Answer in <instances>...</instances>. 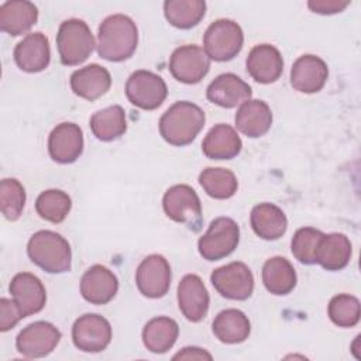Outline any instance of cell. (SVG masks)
Instances as JSON below:
<instances>
[{
  "instance_id": "obj_1",
  "label": "cell",
  "mask_w": 361,
  "mask_h": 361,
  "mask_svg": "<svg viewBox=\"0 0 361 361\" xmlns=\"http://www.w3.org/2000/svg\"><path fill=\"white\" fill-rule=\"evenodd\" d=\"M138 30L135 23L124 14L106 17L97 31V54L110 62L128 59L137 49Z\"/></svg>"
},
{
  "instance_id": "obj_2",
  "label": "cell",
  "mask_w": 361,
  "mask_h": 361,
  "mask_svg": "<svg viewBox=\"0 0 361 361\" xmlns=\"http://www.w3.org/2000/svg\"><path fill=\"white\" fill-rule=\"evenodd\" d=\"M206 121L204 111L192 102L173 103L159 118V134L171 145L190 144L202 131Z\"/></svg>"
},
{
  "instance_id": "obj_3",
  "label": "cell",
  "mask_w": 361,
  "mask_h": 361,
  "mask_svg": "<svg viewBox=\"0 0 361 361\" xmlns=\"http://www.w3.org/2000/svg\"><path fill=\"white\" fill-rule=\"evenodd\" d=\"M30 259L48 274H63L71 269L72 251L69 243L58 233L39 230L27 244Z\"/></svg>"
},
{
  "instance_id": "obj_4",
  "label": "cell",
  "mask_w": 361,
  "mask_h": 361,
  "mask_svg": "<svg viewBox=\"0 0 361 361\" xmlns=\"http://www.w3.org/2000/svg\"><path fill=\"white\" fill-rule=\"evenodd\" d=\"M94 37L89 25L79 18L65 20L56 34L59 59L66 66L83 63L94 49Z\"/></svg>"
},
{
  "instance_id": "obj_5",
  "label": "cell",
  "mask_w": 361,
  "mask_h": 361,
  "mask_svg": "<svg viewBox=\"0 0 361 361\" xmlns=\"http://www.w3.org/2000/svg\"><path fill=\"white\" fill-rule=\"evenodd\" d=\"M243 42L241 27L233 20L220 18L207 27L203 37V49L210 59L226 62L240 54Z\"/></svg>"
},
{
  "instance_id": "obj_6",
  "label": "cell",
  "mask_w": 361,
  "mask_h": 361,
  "mask_svg": "<svg viewBox=\"0 0 361 361\" xmlns=\"http://www.w3.org/2000/svg\"><path fill=\"white\" fill-rule=\"evenodd\" d=\"M240 227L230 217L214 219L207 231L199 238V254L207 261H219L228 257L238 245Z\"/></svg>"
},
{
  "instance_id": "obj_7",
  "label": "cell",
  "mask_w": 361,
  "mask_h": 361,
  "mask_svg": "<svg viewBox=\"0 0 361 361\" xmlns=\"http://www.w3.org/2000/svg\"><path fill=\"white\" fill-rule=\"evenodd\" d=\"M165 80L149 71H135L126 83V96L131 104L142 110H155L166 99Z\"/></svg>"
},
{
  "instance_id": "obj_8",
  "label": "cell",
  "mask_w": 361,
  "mask_h": 361,
  "mask_svg": "<svg viewBox=\"0 0 361 361\" xmlns=\"http://www.w3.org/2000/svg\"><path fill=\"white\" fill-rule=\"evenodd\" d=\"M162 207L165 214L176 221L197 230L202 221V203L193 188L189 185L171 186L164 197Z\"/></svg>"
},
{
  "instance_id": "obj_9",
  "label": "cell",
  "mask_w": 361,
  "mask_h": 361,
  "mask_svg": "<svg viewBox=\"0 0 361 361\" xmlns=\"http://www.w3.org/2000/svg\"><path fill=\"white\" fill-rule=\"evenodd\" d=\"M214 289L227 299L245 300L254 290V276L244 262H230L214 269L210 275Z\"/></svg>"
},
{
  "instance_id": "obj_10",
  "label": "cell",
  "mask_w": 361,
  "mask_h": 361,
  "mask_svg": "<svg viewBox=\"0 0 361 361\" xmlns=\"http://www.w3.org/2000/svg\"><path fill=\"white\" fill-rule=\"evenodd\" d=\"M113 337L107 319L96 313H86L75 320L72 340L76 348L85 353H100L107 348Z\"/></svg>"
},
{
  "instance_id": "obj_11",
  "label": "cell",
  "mask_w": 361,
  "mask_h": 361,
  "mask_svg": "<svg viewBox=\"0 0 361 361\" xmlns=\"http://www.w3.org/2000/svg\"><path fill=\"white\" fill-rule=\"evenodd\" d=\"M210 69V58L199 45H183L176 48L169 59L172 76L186 85L199 83Z\"/></svg>"
},
{
  "instance_id": "obj_12",
  "label": "cell",
  "mask_w": 361,
  "mask_h": 361,
  "mask_svg": "<svg viewBox=\"0 0 361 361\" xmlns=\"http://www.w3.org/2000/svg\"><path fill=\"white\" fill-rule=\"evenodd\" d=\"M171 278L169 262L159 254L145 257L135 272L138 290L151 299H158L166 295L171 286Z\"/></svg>"
},
{
  "instance_id": "obj_13",
  "label": "cell",
  "mask_w": 361,
  "mask_h": 361,
  "mask_svg": "<svg viewBox=\"0 0 361 361\" xmlns=\"http://www.w3.org/2000/svg\"><path fill=\"white\" fill-rule=\"evenodd\" d=\"M61 340V331L49 322H34L24 327L17 338L16 347L27 358H41L51 354Z\"/></svg>"
},
{
  "instance_id": "obj_14",
  "label": "cell",
  "mask_w": 361,
  "mask_h": 361,
  "mask_svg": "<svg viewBox=\"0 0 361 361\" xmlns=\"http://www.w3.org/2000/svg\"><path fill=\"white\" fill-rule=\"evenodd\" d=\"M210 298L203 281L195 275H185L178 285V306L182 314L193 323L203 320L209 312Z\"/></svg>"
},
{
  "instance_id": "obj_15",
  "label": "cell",
  "mask_w": 361,
  "mask_h": 361,
  "mask_svg": "<svg viewBox=\"0 0 361 361\" xmlns=\"http://www.w3.org/2000/svg\"><path fill=\"white\" fill-rule=\"evenodd\" d=\"M49 157L58 164H72L83 152V133L75 123H61L48 138Z\"/></svg>"
},
{
  "instance_id": "obj_16",
  "label": "cell",
  "mask_w": 361,
  "mask_h": 361,
  "mask_svg": "<svg viewBox=\"0 0 361 361\" xmlns=\"http://www.w3.org/2000/svg\"><path fill=\"white\" fill-rule=\"evenodd\" d=\"M329 76L327 63L316 55L299 56L290 69V85L300 93H316L323 89Z\"/></svg>"
},
{
  "instance_id": "obj_17",
  "label": "cell",
  "mask_w": 361,
  "mask_h": 361,
  "mask_svg": "<svg viewBox=\"0 0 361 361\" xmlns=\"http://www.w3.org/2000/svg\"><path fill=\"white\" fill-rule=\"evenodd\" d=\"M118 290V279L104 265L90 267L80 279V293L92 305L109 303Z\"/></svg>"
},
{
  "instance_id": "obj_18",
  "label": "cell",
  "mask_w": 361,
  "mask_h": 361,
  "mask_svg": "<svg viewBox=\"0 0 361 361\" xmlns=\"http://www.w3.org/2000/svg\"><path fill=\"white\" fill-rule=\"evenodd\" d=\"M8 290L24 313V316L41 312L47 302L45 288L38 276L30 272H20L14 275L10 282Z\"/></svg>"
},
{
  "instance_id": "obj_19",
  "label": "cell",
  "mask_w": 361,
  "mask_h": 361,
  "mask_svg": "<svg viewBox=\"0 0 361 361\" xmlns=\"http://www.w3.org/2000/svg\"><path fill=\"white\" fill-rule=\"evenodd\" d=\"M17 66L28 73L44 71L51 61L49 41L42 32L27 34L14 48Z\"/></svg>"
},
{
  "instance_id": "obj_20",
  "label": "cell",
  "mask_w": 361,
  "mask_h": 361,
  "mask_svg": "<svg viewBox=\"0 0 361 361\" xmlns=\"http://www.w3.org/2000/svg\"><path fill=\"white\" fill-rule=\"evenodd\" d=\"M247 72L258 83H272L279 79L283 71V59L281 52L269 44L255 45L245 61Z\"/></svg>"
},
{
  "instance_id": "obj_21",
  "label": "cell",
  "mask_w": 361,
  "mask_h": 361,
  "mask_svg": "<svg viewBox=\"0 0 361 361\" xmlns=\"http://www.w3.org/2000/svg\"><path fill=\"white\" fill-rule=\"evenodd\" d=\"M251 86L234 73L219 75L206 90L207 99L224 109H233L251 99Z\"/></svg>"
},
{
  "instance_id": "obj_22",
  "label": "cell",
  "mask_w": 361,
  "mask_h": 361,
  "mask_svg": "<svg viewBox=\"0 0 361 361\" xmlns=\"http://www.w3.org/2000/svg\"><path fill=\"white\" fill-rule=\"evenodd\" d=\"M111 86L110 72L97 63H90L75 71L71 76L72 92L86 100H96L107 93Z\"/></svg>"
},
{
  "instance_id": "obj_23",
  "label": "cell",
  "mask_w": 361,
  "mask_h": 361,
  "mask_svg": "<svg viewBox=\"0 0 361 361\" xmlns=\"http://www.w3.org/2000/svg\"><path fill=\"white\" fill-rule=\"evenodd\" d=\"M235 127L250 138H258L268 133L272 126V111L262 100L250 99L240 104L235 117Z\"/></svg>"
},
{
  "instance_id": "obj_24",
  "label": "cell",
  "mask_w": 361,
  "mask_h": 361,
  "mask_svg": "<svg viewBox=\"0 0 361 361\" xmlns=\"http://www.w3.org/2000/svg\"><path fill=\"white\" fill-rule=\"evenodd\" d=\"M241 147L238 133L228 124L212 127L202 142V151L209 159H233L240 154Z\"/></svg>"
},
{
  "instance_id": "obj_25",
  "label": "cell",
  "mask_w": 361,
  "mask_h": 361,
  "mask_svg": "<svg viewBox=\"0 0 361 361\" xmlns=\"http://www.w3.org/2000/svg\"><path fill=\"white\" fill-rule=\"evenodd\" d=\"M38 20V8L25 0H11L0 6V30L17 37L27 32Z\"/></svg>"
},
{
  "instance_id": "obj_26",
  "label": "cell",
  "mask_w": 361,
  "mask_h": 361,
  "mask_svg": "<svg viewBox=\"0 0 361 361\" xmlns=\"http://www.w3.org/2000/svg\"><path fill=\"white\" fill-rule=\"evenodd\" d=\"M250 223L254 233L262 240H278L288 228V219L274 203H259L252 207Z\"/></svg>"
},
{
  "instance_id": "obj_27",
  "label": "cell",
  "mask_w": 361,
  "mask_h": 361,
  "mask_svg": "<svg viewBox=\"0 0 361 361\" xmlns=\"http://www.w3.org/2000/svg\"><path fill=\"white\" fill-rule=\"evenodd\" d=\"M351 252V243L345 234H323L316 251V264L327 271H340L350 262Z\"/></svg>"
},
{
  "instance_id": "obj_28",
  "label": "cell",
  "mask_w": 361,
  "mask_h": 361,
  "mask_svg": "<svg viewBox=\"0 0 361 361\" xmlns=\"http://www.w3.org/2000/svg\"><path fill=\"white\" fill-rule=\"evenodd\" d=\"M213 334L224 344H238L248 338L251 323L244 312L238 309L221 310L213 320Z\"/></svg>"
},
{
  "instance_id": "obj_29",
  "label": "cell",
  "mask_w": 361,
  "mask_h": 361,
  "mask_svg": "<svg viewBox=\"0 0 361 361\" xmlns=\"http://www.w3.org/2000/svg\"><path fill=\"white\" fill-rule=\"evenodd\" d=\"M179 334L178 323L166 316L154 317L142 329V343L154 354H164L173 347Z\"/></svg>"
},
{
  "instance_id": "obj_30",
  "label": "cell",
  "mask_w": 361,
  "mask_h": 361,
  "mask_svg": "<svg viewBox=\"0 0 361 361\" xmlns=\"http://www.w3.org/2000/svg\"><path fill=\"white\" fill-rule=\"evenodd\" d=\"M293 265L283 257H272L262 267V282L272 295H288L296 286Z\"/></svg>"
},
{
  "instance_id": "obj_31",
  "label": "cell",
  "mask_w": 361,
  "mask_h": 361,
  "mask_svg": "<svg viewBox=\"0 0 361 361\" xmlns=\"http://www.w3.org/2000/svg\"><path fill=\"white\" fill-rule=\"evenodd\" d=\"M90 128L93 135L100 141H113L127 131L126 111L121 106L114 104L96 111L90 117Z\"/></svg>"
},
{
  "instance_id": "obj_32",
  "label": "cell",
  "mask_w": 361,
  "mask_h": 361,
  "mask_svg": "<svg viewBox=\"0 0 361 361\" xmlns=\"http://www.w3.org/2000/svg\"><path fill=\"white\" fill-rule=\"evenodd\" d=\"M206 13L203 0H168L164 3V14L168 23L180 30H189L200 23Z\"/></svg>"
},
{
  "instance_id": "obj_33",
  "label": "cell",
  "mask_w": 361,
  "mask_h": 361,
  "mask_svg": "<svg viewBox=\"0 0 361 361\" xmlns=\"http://www.w3.org/2000/svg\"><path fill=\"white\" fill-rule=\"evenodd\" d=\"M199 183L213 199H228L238 188L234 172L227 168H206L199 175Z\"/></svg>"
},
{
  "instance_id": "obj_34",
  "label": "cell",
  "mask_w": 361,
  "mask_h": 361,
  "mask_svg": "<svg viewBox=\"0 0 361 361\" xmlns=\"http://www.w3.org/2000/svg\"><path fill=\"white\" fill-rule=\"evenodd\" d=\"M72 200L68 193L59 189H48L39 193L35 200V210L41 219L51 223H62L69 214Z\"/></svg>"
},
{
  "instance_id": "obj_35",
  "label": "cell",
  "mask_w": 361,
  "mask_h": 361,
  "mask_svg": "<svg viewBox=\"0 0 361 361\" xmlns=\"http://www.w3.org/2000/svg\"><path fill=\"white\" fill-rule=\"evenodd\" d=\"M327 313L330 320L338 327H353L360 322V300L348 293H340L331 298Z\"/></svg>"
},
{
  "instance_id": "obj_36",
  "label": "cell",
  "mask_w": 361,
  "mask_h": 361,
  "mask_svg": "<svg viewBox=\"0 0 361 361\" xmlns=\"http://www.w3.org/2000/svg\"><path fill=\"white\" fill-rule=\"evenodd\" d=\"M25 204L24 186L14 178H6L0 183V209L3 216L14 221L17 220Z\"/></svg>"
},
{
  "instance_id": "obj_37",
  "label": "cell",
  "mask_w": 361,
  "mask_h": 361,
  "mask_svg": "<svg viewBox=\"0 0 361 361\" xmlns=\"http://www.w3.org/2000/svg\"><path fill=\"white\" fill-rule=\"evenodd\" d=\"M324 233L313 227H302L296 230L290 243L293 257L306 265L316 264V251Z\"/></svg>"
},
{
  "instance_id": "obj_38",
  "label": "cell",
  "mask_w": 361,
  "mask_h": 361,
  "mask_svg": "<svg viewBox=\"0 0 361 361\" xmlns=\"http://www.w3.org/2000/svg\"><path fill=\"white\" fill-rule=\"evenodd\" d=\"M24 316L16 300H10L7 298L0 299V330L8 331L13 329Z\"/></svg>"
},
{
  "instance_id": "obj_39",
  "label": "cell",
  "mask_w": 361,
  "mask_h": 361,
  "mask_svg": "<svg viewBox=\"0 0 361 361\" xmlns=\"http://www.w3.org/2000/svg\"><path fill=\"white\" fill-rule=\"evenodd\" d=\"M350 1H341V0H310L307 3V7L317 14H336L343 11Z\"/></svg>"
},
{
  "instance_id": "obj_40",
  "label": "cell",
  "mask_w": 361,
  "mask_h": 361,
  "mask_svg": "<svg viewBox=\"0 0 361 361\" xmlns=\"http://www.w3.org/2000/svg\"><path fill=\"white\" fill-rule=\"evenodd\" d=\"M212 360V354L199 347H185L173 355V360Z\"/></svg>"
}]
</instances>
